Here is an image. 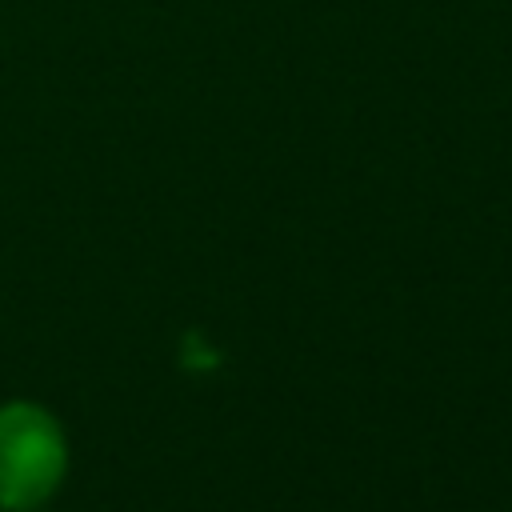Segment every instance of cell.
<instances>
[{
    "label": "cell",
    "mask_w": 512,
    "mask_h": 512,
    "mask_svg": "<svg viewBox=\"0 0 512 512\" xmlns=\"http://www.w3.org/2000/svg\"><path fill=\"white\" fill-rule=\"evenodd\" d=\"M60 424L36 404L0 408V508H36L64 476Z\"/></svg>",
    "instance_id": "cell-1"
}]
</instances>
